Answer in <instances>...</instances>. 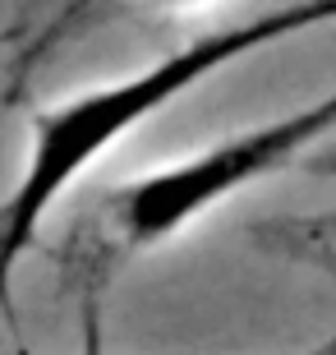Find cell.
<instances>
[{"instance_id":"1","label":"cell","mask_w":336,"mask_h":355,"mask_svg":"<svg viewBox=\"0 0 336 355\" xmlns=\"http://www.w3.org/2000/svg\"><path fill=\"white\" fill-rule=\"evenodd\" d=\"M323 24H336V0H285V5H272V10L249 14L240 24H226L217 33L184 42L161 60L134 69L116 83L88 88L78 97H65V102L37 111L24 171L0 203V309L10 300L14 263L37 240L55 198H65L92 162H102L125 134H134L143 120L166 111L175 97H184L212 74H221L226 65Z\"/></svg>"},{"instance_id":"2","label":"cell","mask_w":336,"mask_h":355,"mask_svg":"<svg viewBox=\"0 0 336 355\" xmlns=\"http://www.w3.org/2000/svg\"><path fill=\"white\" fill-rule=\"evenodd\" d=\"M327 134H336V88L318 102L267 120V125L240 130L221 144L203 148V153H189V157L157 166L139 180L116 184L106 194L111 226L130 250L166 245L184 226H194L198 217H207L226 198H235L240 189L295 166Z\"/></svg>"},{"instance_id":"3","label":"cell","mask_w":336,"mask_h":355,"mask_svg":"<svg viewBox=\"0 0 336 355\" xmlns=\"http://www.w3.org/2000/svg\"><path fill=\"white\" fill-rule=\"evenodd\" d=\"M88 355H102L97 351V337H92V323H88ZM304 355H336V332L327 337V342H318L313 351H304Z\"/></svg>"},{"instance_id":"4","label":"cell","mask_w":336,"mask_h":355,"mask_svg":"<svg viewBox=\"0 0 336 355\" xmlns=\"http://www.w3.org/2000/svg\"><path fill=\"white\" fill-rule=\"evenodd\" d=\"M170 5H203V0H170Z\"/></svg>"},{"instance_id":"5","label":"cell","mask_w":336,"mask_h":355,"mask_svg":"<svg viewBox=\"0 0 336 355\" xmlns=\"http://www.w3.org/2000/svg\"><path fill=\"white\" fill-rule=\"evenodd\" d=\"M332 157H336V153H332ZM332 166H336V162H332Z\"/></svg>"}]
</instances>
